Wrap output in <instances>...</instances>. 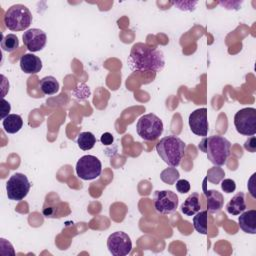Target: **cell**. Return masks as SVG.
Returning <instances> with one entry per match:
<instances>
[{"mask_svg": "<svg viewBox=\"0 0 256 256\" xmlns=\"http://www.w3.org/2000/svg\"><path fill=\"white\" fill-rule=\"evenodd\" d=\"M39 88L44 95H53L59 91V82L53 76H45L39 81Z\"/></svg>", "mask_w": 256, "mask_h": 256, "instance_id": "cell-19", "label": "cell"}, {"mask_svg": "<svg viewBox=\"0 0 256 256\" xmlns=\"http://www.w3.org/2000/svg\"><path fill=\"white\" fill-rule=\"evenodd\" d=\"M19 47V40L15 34H7L2 36L1 48L5 52H13Z\"/></svg>", "mask_w": 256, "mask_h": 256, "instance_id": "cell-22", "label": "cell"}, {"mask_svg": "<svg viewBox=\"0 0 256 256\" xmlns=\"http://www.w3.org/2000/svg\"><path fill=\"white\" fill-rule=\"evenodd\" d=\"M201 209L200 196L197 192L190 194L181 205V212L186 216H193Z\"/></svg>", "mask_w": 256, "mask_h": 256, "instance_id": "cell-16", "label": "cell"}, {"mask_svg": "<svg viewBox=\"0 0 256 256\" xmlns=\"http://www.w3.org/2000/svg\"><path fill=\"white\" fill-rule=\"evenodd\" d=\"M107 248L113 256H126L132 250L131 238L123 231H116L109 235Z\"/></svg>", "mask_w": 256, "mask_h": 256, "instance_id": "cell-10", "label": "cell"}, {"mask_svg": "<svg viewBox=\"0 0 256 256\" xmlns=\"http://www.w3.org/2000/svg\"><path fill=\"white\" fill-rule=\"evenodd\" d=\"M180 10H188V11H192L194 10L197 2L196 1H179V2H173Z\"/></svg>", "mask_w": 256, "mask_h": 256, "instance_id": "cell-27", "label": "cell"}, {"mask_svg": "<svg viewBox=\"0 0 256 256\" xmlns=\"http://www.w3.org/2000/svg\"><path fill=\"white\" fill-rule=\"evenodd\" d=\"M102 172L101 161L93 155H84L76 163V173L82 180H93Z\"/></svg>", "mask_w": 256, "mask_h": 256, "instance_id": "cell-8", "label": "cell"}, {"mask_svg": "<svg viewBox=\"0 0 256 256\" xmlns=\"http://www.w3.org/2000/svg\"><path fill=\"white\" fill-rule=\"evenodd\" d=\"M176 190L179 193H187L190 190V183L186 179H178L176 181Z\"/></svg>", "mask_w": 256, "mask_h": 256, "instance_id": "cell-26", "label": "cell"}, {"mask_svg": "<svg viewBox=\"0 0 256 256\" xmlns=\"http://www.w3.org/2000/svg\"><path fill=\"white\" fill-rule=\"evenodd\" d=\"M155 210L160 214H171L178 207V196L171 190H157L153 196Z\"/></svg>", "mask_w": 256, "mask_h": 256, "instance_id": "cell-9", "label": "cell"}, {"mask_svg": "<svg viewBox=\"0 0 256 256\" xmlns=\"http://www.w3.org/2000/svg\"><path fill=\"white\" fill-rule=\"evenodd\" d=\"M244 148L249 151V152H255L256 151V139L255 136H250L245 143H244Z\"/></svg>", "mask_w": 256, "mask_h": 256, "instance_id": "cell-29", "label": "cell"}, {"mask_svg": "<svg viewBox=\"0 0 256 256\" xmlns=\"http://www.w3.org/2000/svg\"><path fill=\"white\" fill-rule=\"evenodd\" d=\"M11 110V105L10 103L5 100L4 98H2L1 100V107H0V111H1V119L3 120L4 118H6L9 115V112Z\"/></svg>", "mask_w": 256, "mask_h": 256, "instance_id": "cell-28", "label": "cell"}, {"mask_svg": "<svg viewBox=\"0 0 256 256\" xmlns=\"http://www.w3.org/2000/svg\"><path fill=\"white\" fill-rule=\"evenodd\" d=\"M207 222H208V211H198L193 217V226L195 230L200 234H207Z\"/></svg>", "mask_w": 256, "mask_h": 256, "instance_id": "cell-20", "label": "cell"}, {"mask_svg": "<svg viewBox=\"0 0 256 256\" xmlns=\"http://www.w3.org/2000/svg\"><path fill=\"white\" fill-rule=\"evenodd\" d=\"M127 62L129 68L134 72H159L165 65L163 52L145 43H135L132 46Z\"/></svg>", "mask_w": 256, "mask_h": 256, "instance_id": "cell-1", "label": "cell"}, {"mask_svg": "<svg viewBox=\"0 0 256 256\" xmlns=\"http://www.w3.org/2000/svg\"><path fill=\"white\" fill-rule=\"evenodd\" d=\"M198 148L206 153L208 160L215 166H222L226 163L231 149V143L228 139L220 135L204 137L198 145Z\"/></svg>", "mask_w": 256, "mask_h": 256, "instance_id": "cell-2", "label": "cell"}, {"mask_svg": "<svg viewBox=\"0 0 256 256\" xmlns=\"http://www.w3.org/2000/svg\"><path fill=\"white\" fill-rule=\"evenodd\" d=\"M95 144H96V137L93 135V133L87 131V132H81L78 135L77 145L80 149L84 151L90 150L94 147Z\"/></svg>", "mask_w": 256, "mask_h": 256, "instance_id": "cell-21", "label": "cell"}, {"mask_svg": "<svg viewBox=\"0 0 256 256\" xmlns=\"http://www.w3.org/2000/svg\"><path fill=\"white\" fill-rule=\"evenodd\" d=\"M186 144L175 135L160 139L156 144V151L160 158L170 167H177L184 157Z\"/></svg>", "mask_w": 256, "mask_h": 256, "instance_id": "cell-3", "label": "cell"}, {"mask_svg": "<svg viewBox=\"0 0 256 256\" xmlns=\"http://www.w3.org/2000/svg\"><path fill=\"white\" fill-rule=\"evenodd\" d=\"M23 43L30 52H38L42 50L47 41L46 33L38 28L26 30L22 35Z\"/></svg>", "mask_w": 256, "mask_h": 256, "instance_id": "cell-12", "label": "cell"}, {"mask_svg": "<svg viewBox=\"0 0 256 256\" xmlns=\"http://www.w3.org/2000/svg\"><path fill=\"white\" fill-rule=\"evenodd\" d=\"M19 64L21 70L26 74H36L42 69L41 59L32 53L22 55L19 60Z\"/></svg>", "mask_w": 256, "mask_h": 256, "instance_id": "cell-14", "label": "cell"}, {"mask_svg": "<svg viewBox=\"0 0 256 256\" xmlns=\"http://www.w3.org/2000/svg\"><path fill=\"white\" fill-rule=\"evenodd\" d=\"M136 131L142 139L146 141H153L162 135L163 122L155 114L148 113L138 119Z\"/></svg>", "mask_w": 256, "mask_h": 256, "instance_id": "cell-5", "label": "cell"}, {"mask_svg": "<svg viewBox=\"0 0 256 256\" xmlns=\"http://www.w3.org/2000/svg\"><path fill=\"white\" fill-rule=\"evenodd\" d=\"M30 188L31 184L27 176L23 173H14L6 182L7 196L13 201L23 200L27 196Z\"/></svg>", "mask_w": 256, "mask_h": 256, "instance_id": "cell-7", "label": "cell"}, {"mask_svg": "<svg viewBox=\"0 0 256 256\" xmlns=\"http://www.w3.org/2000/svg\"><path fill=\"white\" fill-rule=\"evenodd\" d=\"M246 210L245 194L243 192L236 193L226 205V211L231 215H239Z\"/></svg>", "mask_w": 256, "mask_h": 256, "instance_id": "cell-17", "label": "cell"}, {"mask_svg": "<svg viewBox=\"0 0 256 256\" xmlns=\"http://www.w3.org/2000/svg\"><path fill=\"white\" fill-rule=\"evenodd\" d=\"M238 223L243 232L247 234H256V210L251 209L248 211H243L239 214Z\"/></svg>", "mask_w": 256, "mask_h": 256, "instance_id": "cell-15", "label": "cell"}, {"mask_svg": "<svg viewBox=\"0 0 256 256\" xmlns=\"http://www.w3.org/2000/svg\"><path fill=\"white\" fill-rule=\"evenodd\" d=\"M188 123L190 130L197 136L206 137L208 134V119H207V109L205 107L194 110L188 118Z\"/></svg>", "mask_w": 256, "mask_h": 256, "instance_id": "cell-11", "label": "cell"}, {"mask_svg": "<svg viewBox=\"0 0 256 256\" xmlns=\"http://www.w3.org/2000/svg\"><path fill=\"white\" fill-rule=\"evenodd\" d=\"M5 27L11 31L26 30L32 23V13L23 4H15L8 8L4 15Z\"/></svg>", "mask_w": 256, "mask_h": 256, "instance_id": "cell-4", "label": "cell"}, {"mask_svg": "<svg viewBox=\"0 0 256 256\" xmlns=\"http://www.w3.org/2000/svg\"><path fill=\"white\" fill-rule=\"evenodd\" d=\"M224 176H225L224 170L219 166H214L207 171L206 179L213 184H218L224 179Z\"/></svg>", "mask_w": 256, "mask_h": 256, "instance_id": "cell-24", "label": "cell"}, {"mask_svg": "<svg viewBox=\"0 0 256 256\" xmlns=\"http://www.w3.org/2000/svg\"><path fill=\"white\" fill-rule=\"evenodd\" d=\"M3 128L5 132L9 134H15L19 132L23 126L22 117L18 114H9L6 118L2 121Z\"/></svg>", "mask_w": 256, "mask_h": 256, "instance_id": "cell-18", "label": "cell"}, {"mask_svg": "<svg viewBox=\"0 0 256 256\" xmlns=\"http://www.w3.org/2000/svg\"><path fill=\"white\" fill-rule=\"evenodd\" d=\"M179 177L180 174L175 167L166 168L160 173V179L169 185H173L179 179Z\"/></svg>", "mask_w": 256, "mask_h": 256, "instance_id": "cell-23", "label": "cell"}, {"mask_svg": "<svg viewBox=\"0 0 256 256\" xmlns=\"http://www.w3.org/2000/svg\"><path fill=\"white\" fill-rule=\"evenodd\" d=\"M203 189H204V194L206 196V205H207V211L209 213H217L219 212L224 205V197L223 195L213 189H206V184L204 180L203 184Z\"/></svg>", "mask_w": 256, "mask_h": 256, "instance_id": "cell-13", "label": "cell"}, {"mask_svg": "<svg viewBox=\"0 0 256 256\" xmlns=\"http://www.w3.org/2000/svg\"><path fill=\"white\" fill-rule=\"evenodd\" d=\"M221 189L226 193H232L236 189V183L232 179H223L221 181Z\"/></svg>", "mask_w": 256, "mask_h": 256, "instance_id": "cell-25", "label": "cell"}, {"mask_svg": "<svg viewBox=\"0 0 256 256\" xmlns=\"http://www.w3.org/2000/svg\"><path fill=\"white\" fill-rule=\"evenodd\" d=\"M100 141H101V143L104 144V145H111V144L113 143V141H114V138H113V135H112L111 133L105 132V133H103V134L101 135Z\"/></svg>", "mask_w": 256, "mask_h": 256, "instance_id": "cell-30", "label": "cell"}, {"mask_svg": "<svg viewBox=\"0 0 256 256\" xmlns=\"http://www.w3.org/2000/svg\"><path fill=\"white\" fill-rule=\"evenodd\" d=\"M234 125L238 133L245 136H253L256 133V109L246 107L236 112Z\"/></svg>", "mask_w": 256, "mask_h": 256, "instance_id": "cell-6", "label": "cell"}]
</instances>
